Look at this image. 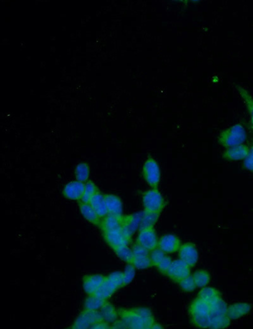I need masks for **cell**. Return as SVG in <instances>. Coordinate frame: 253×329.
I'll use <instances>...</instances> for the list:
<instances>
[{
	"label": "cell",
	"mask_w": 253,
	"mask_h": 329,
	"mask_svg": "<svg viewBox=\"0 0 253 329\" xmlns=\"http://www.w3.org/2000/svg\"><path fill=\"white\" fill-rule=\"evenodd\" d=\"M190 266L182 260H176L172 263L166 275L173 280L180 281L190 276Z\"/></svg>",
	"instance_id": "cell-9"
},
{
	"label": "cell",
	"mask_w": 253,
	"mask_h": 329,
	"mask_svg": "<svg viewBox=\"0 0 253 329\" xmlns=\"http://www.w3.org/2000/svg\"><path fill=\"white\" fill-rule=\"evenodd\" d=\"M102 320L110 324H114L118 320V313L116 308L110 302H106L100 310Z\"/></svg>",
	"instance_id": "cell-22"
},
{
	"label": "cell",
	"mask_w": 253,
	"mask_h": 329,
	"mask_svg": "<svg viewBox=\"0 0 253 329\" xmlns=\"http://www.w3.org/2000/svg\"><path fill=\"white\" fill-rule=\"evenodd\" d=\"M252 309V305L248 302H238L228 307V316L230 320H236L246 316Z\"/></svg>",
	"instance_id": "cell-17"
},
{
	"label": "cell",
	"mask_w": 253,
	"mask_h": 329,
	"mask_svg": "<svg viewBox=\"0 0 253 329\" xmlns=\"http://www.w3.org/2000/svg\"><path fill=\"white\" fill-rule=\"evenodd\" d=\"M142 216L143 212H139L128 216H123L122 230L130 240L138 228H140Z\"/></svg>",
	"instance_id": "cell-10"
},
{
	"label": "cell",
	"mask_w": 253,
	"mask_h": 329,
	"mask_svg": "<svg viewBox=\"0 0 253 329\" xmlns=\"http://www.w3.org/2000/svg\"><path fill=\"white\" fill-rule=\"evenodd\" d=\"M159 240H158L154 228H143L140 230L136 243L142 246L148 251H154L158 247Z\"/></svg>",
	"instance_id": "cell-8"
},
{
	"label": "cell",
	"mask_w": 253,
	"mask_h": 329,
	"mask_svg": "<svg viewBox=\"0 0 253 329\" xmlns=\"http://www.w3.org/2000/svg\"><path fill=\"white\" fill-rule=\"evenodd\" d=\"M112 328H128L126 324L124 322L123 320H118L112 324Z\"/></svg>",
	"instance_id": "cell-41"
},
{
	"label": "cell",
	"mask_w": 253,
	"mask_h": 329,
	"mask_svg": "<svg viewBox=\"0 0 253 329\" xmlns=\"http://www.w3.org/2000/svg\"><path fill=\"white\" fill-rule=\"evenodd\" d=\"M172 262L170 256H166L156 266L161 272L166 274Z\"/></svg>",
	"instance_id": "cell-37"
},
{
	"label": "cell",
	"mask_w": 253,
	"mask_h": 329,
	"mask_svg": "<svg viewBox=\"0 0 253 329\" xmlns=\"http://www.w3.org/2000/svg\"><path fill=\"white\" fill-rule=\"evenodd\" d=\"M252 148H253V143H252Z\"/></svg>",
	"instance_id": "cell-43"
},
{
	"label": "cell",
	"mask_w": 253,
	"mask_h": 329,
	"mask_svg": "<svg viewBox=\"0 0 253 329\" xmlns=\"http://www.w3.org/2000/svg\"><path fill=\"white\" fill-rule=\"evenodd\" d=\"M180 246V240L175 235H164L159 240V248L166 254H173L178 252Z\"/></svg>",
	"instance_id": "cell-14"
},
{
	"label": "cell",
	"mask_w": 253,
	"mask_h": 329,
	"mask_svg": "<svg viewBox=\"0 0 253 329\" xmlns=\"http://www.w3.org/2000/svg\"><path fill=\"white\" fill-rule=\"evenodd\" d=\"M100 227L101 228L102 232L120 228H122V218H119L108 214L104 218H102Z\"/></svg>",
	"instance_id": "cell-21"
},
{
	"label": "cell",
	"mask_w": 253,
	"mask_h": 329,
	"mask_svg": "<svg viewBox=\"0 0 253 329\" xmlns=\"http://www.w3.org/2000/svg\"><path fill=\"white\" fill-rule=\"evenodd\" d=\"M80 210L83 218L93 225L100 226L102 218H100L98 214L93 209L90 204L86 202H80Z\"/></svg>",
	"instance_id": "cell-19"
},
{
	"label": "cell",
	"mask_w": 253,
	"mask_h": 329,
	"mask_svg": "<svg viewBox=\"0 0 253 329\" xmlns=\"http://www.w3.org/2000/svg\"><path fill=\"white\" fill-rule=\"evenodd\" d=\"M90 176V168L89 164L85 162L78 164L75 169L76 180L84 183L88 182Z\"/></svg>",
	"instance_id": "cell-25"
},
{
	"label": "cell",
	"mask_w": 253,
	"mask_h": 329,
	"mask_svg": "<svg viewBox=\"0 0 253 329\" xmlns=\"http://www.w3.org/2000/svg\"><path fill=\"white\" fill-rule=\"evenodd\" d=\"M196 286L198 288H204L208 284L210 276L206 270H200L196 272L192 276Z\"/></svg>",
	"instance_id": "cell-30"
},
{
	"label": "cell",
	"mask_w": 253,
	"mask_h": 329,
	"mask_svg": "<svg viewBox=\"0 0 253 329\" xmlns=\"http://www.w3.org/2000/svg\"><path fill=\"white\" fill-rule=\"evenodd\" d=\"M85 184L77 180L66 184L63 190L64 196L68 200L80 202L84 192Z\"/></svg>",
	"instance_id": "cell-11"
},
{
	"label": "cell",
	"mask_w": 253,
	"mask_h": 329,
	"mask_svg": "<svg viewBox=\"0 0 253 329\" xmlns=\"http://www.w3.org/2000/svg\"><path fill=\"white\" fill-rule=\"evenodd\" d=\"M102 320V317L100 311H92L84 309L76 318L72 328L87 329L90 328L95 324Z\"/></svg>",
	"instance_id": "cell-6"
},
{
	"label": "cell",
	"mask_w": 253,
	"mask_h": 329,
	"mask_svg": "<svg viewBox=\"0 0 253 329\" xmlns=\"http://www.w3.org/2000/svg\"><path fill=\"white\" fill-rule=\"evenodd\" d=\"M118 316L128 328L148 329L154 323L151 311L146 308L126 310L119 309Z\"/></svg>",
	"instance_id": "cell-1"
},
{
	"label": "cell",
	"mask_w": 253,
	"mask_h": 329,
	"mask_svg": "<svg viewBox=\"0 0 253 329\" xmlns=\"http://www.w3.org/2000/svg\"><path fill=\"white\" fill-rule=\"evenodd\" d=\"M104 196L108 214L123 218V204L120 198L113 194H106Z\"/></svg>",
	"instance_id": "cell-16"
},
{
	"label": "cell",
	"mask_w": 253,
	"mask_h": 329,
	"mask_svg": "<svg viewBox=\"0 0 253 329\" xmlns=\"http://www.w3.org/2000/svg\"><path fill=\"white\" fill-rule=\"evenodd\" d=\"M211 316H225L228 314V306L226 302L220 298L213 304H210Z\"/></svg>",
	"instance_id": "cell-28"
},
{
	"label": "cell",
	"mask_w": 253,
	"mask_h": 329,
	"mask_svg": "<svg viewBox=\"0 0 253 329\" xmlns=\"http://www.w3.org/2000/svg\"><path fill=\"white\" fill-rule=\"evenodd\" d=\"M124 273V286L130 284L134 278L136 268L132 264H128L126 266Z\"/></svg>",
	"instance_id": "cell-34"
},
{
	"label": "cell",
	"mask_w": 253,
	"mask_h": 329,
	"mask_svg": "<svg viewBox=\"0 0 253 329\" xmlns=\"http://www.w3.org/2000/svg\"><path fill=\"white\" fill-rule=\"evenodd\" d=\"M152 328L161 329V328H162V326L161 325H160V324L154 322V325L152 326Z\"/></svg>",
	"instance_id": "cell-42"
},
{
	"label": "cell",
	"mask_w": 253,
	"mask_h": 329,
	"mask_svg": "<svg viewBox=\"0 0 253 329\" xmlns=\"http://www.w3.org/2000/svg\"><path fill=\"white\" fill-rule=\"evenodd\" d=\"M230 319L228 314L225 316H211L210 314V328L219 329L228 328L230 325Z\"/></svg>",
	"instance_id": "cell-27"
},
{
	"label": "cell",
	"mask_w": 253,
	"mask_h": 329,
	"mask_svg": "<svg viewBox=\"0 0 253 329\" xmlns=\"http://www.w3.org/2000/svg\"><path fill=\"white\" fill-rule=\"evenodd\" d=\"M179 256L180 260L186 262L190 267L196 264L199 255L195 246L192 243H186L181 245L179 249Z\"/></svg>",
	"instance_id": "cell-13"
},
{
	"label": "cell",
	"mask_w": 253,
	"mask_h": 329,
	"mask_svg": "<svg viewBox=\"0 0 253 329\" xmlns=\"http://www.w3.org/2000/svg\"><path fill=\"white\" fill-rule=\"evenodd\" d=\"M106 276L100 274L86 276L83 278V289L88 295L95 294L104 283Z\"/></svg>",
	"instance_id": "cell-12"
},
{
	"label": "cell",
	"mask_w": 253,
	"mask_h": 329,
	"mask_svg": "<svg viewBox=\"0 0 253 329\" xmlns=\"http://www.w3.org/2000/svg\"><path fill=\"white\" fill-rule=\"evenodd\" d=\"M190 310L192 318L210 316V304L200 298H198L192 302Z\"/></svg>",
	"instance_id": "cell-18"
},
{
	"label": "cell",
	"mask_w": 253,
	"mask_h": 329,
	"mask_svg": "<svg viewBox=\"0 0 253 329\" xmlns=\"http://www.w3.org/2000/svg\"><path fill=\"white\" fill-rule=\"evenodd\" d=\"M244 166L247 170L253 172V148L252 147L246 158L244 160Z\"/></svg>",
	"instance_id": "cell-39"
},
{
	"label": "cell",
	"mask_w": 253,
	"mask_h": 329,
	"mask_svg": "<svg viewBox=\"0 0 253 329\" xmlns=\"http://www.w3.org/2000/svg\"><path fill=\"white\" fill-rule=\"evenodd\" d=\"M112 326L106 322L104 320L100 321L99 322L95 324L92 326V329H108L111 328Z\"/></svg>",
	"instance_id": "cell-40"
},
{
	"label": "cell",
	"mask_w": 253,
	"mask_h": 329,
	"mask_svg": "<svg viewBox=\"0 0 253 329\" xmlns=\"http://www.w3.org/2000/svg\"><path fill=\"white\" fill-rule=\"evenodd\" d=\"M106 302V300H102L95 294L90 295L86 300L84 309L92 311H100Z\"/></svg>",
	"instance_id": "cell-23"
},
{
	"label": "cell",
	"mask_w": 253,
	"mask_h": 329,
	"mask_svg": "<svg viewBox=\"0 0 253 329\" xmlns=\"http://www.w3.org/2000/svg\"><path fill=\"white\" fill-rule=\"evenodd\" d=\"M142 176L152 188H157L160 181L161 172L159 164L154 158H149L143 164Z\"/></svg>",
	"instance_id": "cell-5"
},
{
	"label": "cell",
	"mask_w": 253,
	"mask_h": 329,
	"mask_svg": "<svg viewBox=\"0 0 253 329\" xmlns=\"http://www.w3.org/2000/svg\"><path fill=\"white\" fill-rule=\"evenodd\" d=\"M179 284H180L182 290L186 292H193L196 288L192 276H190L180 281Z\"/></svg>",
	"instance_id": "cell-35"
},
{
	"label": "cell",
	"mask_w": 253,
	"mask_h": 329,
	"mask_svg": "<svg viewBox=\"0 0 253 329\" xmlns=\"http://www.w3.org/2000/svg\"><path fill=\"white\" fill-rule=\"evenodd\" d=\"M164 256H166V252H164L160 248L154 250L150 254V258H151L152 264L154 266H157L160 262L164 258Z\"/></svg>",
	"instance_id": "cell-36"
},
{
	"label": "cell",
	"mask_w": 253,
	"mask_h": 329,
	"mask_svg": "<svg viewBox=\"0 0 253 329\" xmlns=\"http://www.w3.org/2000/svg\"><path fill=\"white\" fill-rule=\"evenodd\" d=\"M250 149L244 144L228 148L223 154V158L228 161L242 160L246 158Z\"/></svg>",
	"instance_id": "cell-15"
},
{
	"label": "cell",
	"mask_w": 253,
	"mask_h": 329,
	"mask_svg": "<svg viewBox=\"0 0 253 329\" xmlns=\"http://www.w3.org/2000/svg\"><path fill=\"white\" fill-rule=\"evenodd\" d=\"M198 298L210 304L220 299V295L218 290L214 288H204L200 292Z\"/></svg>",
	"instance_id": "cell-24"
},
{
	"label": "cell",
	"mask_w": 253,
	"mask_h": 329,
	"mask_svg": "<svg viewBox=\"0 0 253 329\" xmlns=\"http://www.w3.org/2000/svg\"><path fill=\"white\" fill-rule=\"evenodd\" d=\"M89 204L98 214L100 218H104L108 216V212L107 210L106 200L104 195L102 193L98 192L90 200Z\"/></svg>",
	"instance_id": "cell-20"
},
{
	"label": "cell",
	"mask_w": 253,
	"mask_h": 329,
	"mask_svg": "<svg viewBox=\"0 0 253 329\" xmlns=\"http://www.w3.org/2000/svg\"><path fill=\"white\" fill-rule=\"evenodd\" d=\"M159 214L151 213V212H144L140 222V230L143 228H154L159 218Z\"/></svg>",
	"instance_id": "cell-29"
},
{
	"label": "cell",
	"mask_w": 253,
	"mask_h": 329,
	"mask_svg": "<svg viewBox=\"0 0 253 329\" xmlns=\"http://www.w3.org/2000/svg\"><path fill=\"white\" fill-rule=\"evenodd\" d=\"M236 89H237L238 94H240L241 98H242L246 106L248 112H249L253 128V98L250 96L246 90L240 86H236Z\"/></svg>",
	"instance_id": "cell-26"
},
{
	"label": "cell",
	"mask_w": 253,
	"mask_h": 329,
	"mask_svg": "<svg viewBox=\"0 0 253 329\" xmlns=\"http://www.w3.org/2000/svg\"><path fill=\"white\" fill-rule=\"evenodd\" d=\"M136 268L142 270L146 269L154 266L151 258L149 255L147 256H134V259L131 263Z\"/></svg>",
	"instance_id": "cell-32"
},
{
	"label": "cell",
	"mask_w": 253,
	"mask_h": 329,
	"mask_svg": "<svg viewBox=\"0 0 253 329\" xmlns=\"http://www.w3.org/2000/svg\"><path fill=\"white\" fill-rule=\"evenodd\" d=\"M105 242L114 250L128 246L130 242V238L124 233L122 228L118 230L102 232Z\"/></svg>",
	"instance_id": "cell-7"
},
{
	"label": "cell",
	"mask_w": 253,
	"mask_h": 329,
	"mask_svg": "<svg viewBox=\"0 0 253 329\" xmlns=\"http://www.w3.org/2000/svg\"><path fill=\"white\" fill-rule=\"evenodd\" d=\"M98 192H99V190H98L95 184L92 181H88L85 184L84 192L82 198L80 202L89 204L90 200Z\"/></svg>",
	"instance_id": "cell-31"
},
{
	"label": "cell",
	"mask_w": 253,
	"mask_h": 329,
	"mask_svg": "<svg viewBox=\"0 0 253 329\" xmlns=\"http://www.w3.org/2000/svg\"><path fill=\"white\" fill-rule=\"evenodd\" d=\"M132 250L134 256H147V255H149L150 251L144 248L142 246L138 244V243L134 245Z\"/></svg>",
	"instance_id": "cell-38"
},
{
	"label": "cell",
	"mask_w": 253,
	"mask_h": 329,
	"mask_svg": "<svg viewBox=\"0 0 253 329\" xmlns=\"http://www.w3.org/2000/svg\"><path fill=\"white\" fill-rule=\"evenodd\" d=\"M123 286H124V273L121 272H114L106 276L104 283L95 293V295L106 301L119 288Z\"/></svg>",
	"instance_id": "cell-3"
},
{
	"label": "cell",
	"mask_w": 253,
	"mask_h": 329,
	"mask_svg": "<svg viewBox=\"0 0 253 329\" xmlns=\"http://www.w3.org/2000/svg\"><path fill=\"white\" fill-rule=\"evenodd\" d=\"M246 132L240 124L226 128L220 134L218 142L224 147L231 148L242 144L246 140Z\"/></svg>",
	"instance_id": "cell-2"
},
{
	"label": "cell",
	"mask_w": 253,
	"mask_h": 329,
	"mask_svg": "<svg viewBox=\"0 0 253 329\" xmlns=\"http://www.w3.org/2000/svg\"><path fill=\"white\" fill-rule=\"evenodd\" d=\"M142 204L145 212L160 214L166 206V202L157 188H152L143 194Z\"/></svg>",
	"instance_id": "cell-4"
},
{
	"label": "cell",
	"mask_w": 253,
	"mask_h": 329,
	"mask_svg": "<svg viewBox=\"0 0 253 329\" xmlns=\"http://www.w3.org/2000/svg\"><path fill=\"white\" fill-rule=\"evenodd\" d=\"M116 256L122 260L126 262L128 264H131L134 259V254L132 250L128 247V246L119 248L114 250Z\"/></svg>",
	"instance_id": "cell-33"
}]
</instances>
